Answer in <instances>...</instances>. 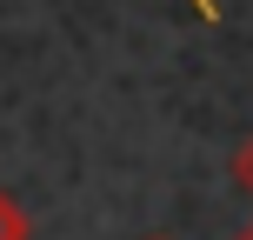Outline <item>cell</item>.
I'll return each instance as SVG.
<instances>
[{
    "label": "cell",
    "mask_w": 253,
    "mask_h": 240,
    "mask_svg": "<svg viewBox=\"0 0 253 240\" xmlns=\"http://www.w3.org/2000/svg\"><path fill=\"white\" fill-rule=\"evenodd\" d=\"M0 240H34V220H27V207L7 187H0Z\"/></svg>",
    "instance_id": "6da1fadb"
},
{
    "label": "cell",
    "mask_w": 253,
    "mask_h": 240,
    "mask_svg": "<svg viewBox=\"0 0 253 240\" xmlns=\"http://www.w3.org/2000/svg\"><path fill=\"white\" fill-rule=\"evenodd\" d=\"M233 187H240V193H253V134L233 147Z\"/></svg>",
    "instance_id": "7a4b0ae2"
},
{
    "label": "cell",
    "mask_w": 253,
    "mask_h": 240,
    "mask_svg": "<svg viewBox=\"0 0 253 240\" xmlns=\"http://www.w3.org/2000/svg\"><path fill=\"white\" fill-rule=\"evenodd\" d=\"M147 240H167V234H147Z\"/></svg>",
    "instance_id": "5b68a950"
},
{
    "label": "cell",
    "mask_w": 253,
    "mask_h": 240,
    "mask_svg": "<svg viewBox=\"0 0 253 240\" xmlns=\"http://www.w3.org/2000/svg\"><path fill=\"white\" fill-rule=\"evenodd\" d=\"M193 13H200L207 27H220V0H193Z\"/></svg>",
    "instance_id": "3957f363"
},
{
    "label": "cell",
    "mask_w": 253,
    "mask_h": 240,
    "mask_svg": "<svg viewBox=\"0 0 253 240\" xmlns=\"http://www.w3.org/2000/svg\"><path fill=\"white\" fill-rule=\"evenodd\" d=\"M233 240H253V220H247V227H240V234H233Z\"/></svg>",
    "instance_id": "277c9868"
}]
</instances>
